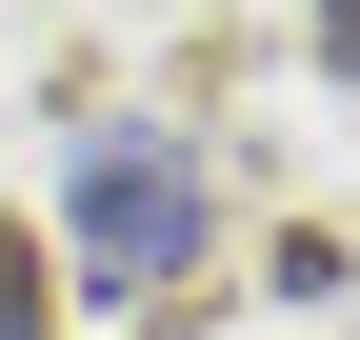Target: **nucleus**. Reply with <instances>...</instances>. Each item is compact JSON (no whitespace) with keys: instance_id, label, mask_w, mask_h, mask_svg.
<instances>
[{"instance_id":"nucleus-1","label":"nucleus","mask_w":360,"mask_h":340,"mask_svg":"<svg viewBox=\"0 0 360 340\" xmlns=\"http://www.w3.org/2000/svg\"><path fill=\"white\" fill-rule=\"evenodd\" d=\"M80 280L101 301H180L200 280V160L141 120H80Z\"/></svg>"},{"instance_id":"nucleus-2","label":"nucleus","mask_w":360,"mask_h":340,"mask_svg":"<svg viewBox=\"0 0 360 340\" xmlns=\"http://www.w3.org/2000/svg\"><path fill=\"white\" fill-rule=\"evenodd\" d=\"M0 340H40V240L0 221Z\"/></svg>"}]
</instances>
